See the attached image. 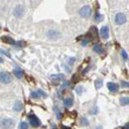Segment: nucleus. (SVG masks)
Segmentation results:
<instances>
[{
  "label": "nucleus",
  "mask_w": 129,
  "mask_h": 129,
  "mask_svg": "<svg viewBox=\"0 0 129 129\" xmlns=\"http://www.w3.org/2000/svg\"><path fill=\"white\" fill-rule=\"evenodd\" d=\"M11 81H12V78H11L9 73H7V72H1L0 73V81L2 83L7 84V83H10Z\"/></svg>",
  "instance_id": "f257e3e1"
},
{
  "label": "nucleus",
  "mask_w": 129,
  "mask_h": 129,
  "mask_svg": "<svg viewBox=\"0 0 129 129\" xmlns=\"http://www.w3.org/2000/svg\"><path fill=\"white\" fill-rule=\"evenodd\" d=\"M80 15L83 18H88L91 15V8L86 5V6H83L80 9Z\"/></svg>",
  "instance_id": "f03ea898"
},
{
  "label": "nucleus",
  "mask_w": 129,
  "mask_h": 129,
  "mask_svg": "<svg viewBox=\"0 0 129 129\" xmlns=\"http://www.w3.org/2000/svg\"><path fill=\"white\" fill-rule=\"evenodd\" d=\"M115 23L117 24V25H123L125 22H126V16H125V14L124 13H117L116 15H115Z\"/></svg>",
  "instance_id": "7ed1b4c3"
},
{
  "label": "nucleus",
  "mask_w": 129,
  "mask_h": 129,
  "mask_svg": "<svg viewBox=\"0 0 129 129\" xmlns=\"http://www.w3.org/2000/svg\"><path fill=\"white\" fill-rule=\"evenodd\" d=\"M24 12H25V10H24V7L22 5H17L16 7L14 8V10H13V14L17 18H20V17L23 16Z\"/></svg>",
  "instance_id": "20e7f679"
},
{
  "label": "nucleus",
  "mask_w": 129,
  "mask_h": 129,
  "mask_svg": "<svg viewBox=\"0 0 129 129\" xmlns=\"http://www.w3.org/2000/svg\"><path fill=\"white\" fill-rule=\"evenodd\" d=\"M13 125V120L9 118H4L1 120V127L4 129H9Z\"/></svg>",
  "instance_id": "39448f33"
},
{
  "label": "nucleus",
  "mask_w": 129,
  "mask_h": 129,
  "mask_svg": "<svg viewBox=\"0 0 129 129\" xmlns=\"http://www.w3.org/2000/svg\"><path fill=\"white\" fill-rule=\"evenodd\" d=\"M29 122H30V124L32 125L33 127H38L41 124L39 118L37 116H35V115H30L29 116Z\"/></svg>",
  "instance_id": "423d86ee"
},
{
  "label": "nucleus",
  "mask_w": 129,
  "mask_h": 129,
  "mask_svg": "<svg viewBox=\"0 0 129 129\" xmlns=\"http://www.w3.org/2000/svg\"><path fill=\"white\" fill-rule=\"evenodd\" d=\"M100 36L102 39H107L108 36H109V29L107 26H103L101 29H100Z\"/></svg>",
  "instance_id": "0eeeda50"
},
{
  "label": "nucleus",
  "mask_w": 129,
  "mask_h": 129,
  "mask_svg": "<svg viewBox=\"0 0 129 129\" xmlns=\"http://www.w3.org/2000/svg\"><path fill=\"white\" fill-rule=\"evenodd\" d=\"M46 97L47 96V94L43 91V90H41V89H39L38 91H33L32 93H31V97L32 98H39V97Z\"/></svg>",
  "instance_id": "6e6552de"
},
{
  "label": "nucleus",
  "mask_w": 129,
  "mask_h": 129,
  "mask_svg": "<svg viewBox=\"0 0 129 129\" xmlns=\"http://www.w3.org/2000/svg\"><path fill=\"white\" fill-rule=\"evenodd\" d=\"M48 37L50 39H58L60 37V32L57 30H50L48 32Z\"/></svg>",
  "instance_id": "1a4fd4ad"
},
{
  "label": "nucleus",
  "mask_w": 129,
  "mask_h": 129,
  "mask_svg": "<svg viewBox=\"0 0 129 129\" xmlns=\"http://www.w3.org/2000/svg\"><path fill=\"white\" fill-rule=\"evenodd\" d=\"M107 87H108V89H109L110 91H112V92H115V91L118 90V84H116V83H114V82H108V83H107Z\"/></svg>",
  "instance_id": "9d476101"
},
{
  "label": "nucleus",
  "mask_w": 129,
  "mask_h": 129,
  "mask_svg": "<svg viewBox=\"0 0 129 129\" xmlns=\"http://www.w3.org/2000/svg\"><path fill=\"white\" fill-rule=\"evenodd\" d=\"M13 74H14V76L16 77L17 79H22L23 75H24V73H23V71L21 69H15L13 71Z\"/></svg>",
  "instance_id": "9b49d317"
},
{
  "label": "nucleus",
  "mask_w": 129,
  "mask_h": 129,
  "mask_svg": "<svg viewBox=\"0 0 129 129\" xmlns=\"http://www.w3.org/2000/svg\"><path fill=\"white\" fill-rule=\"evenodd\" d=\"M73 103H74V100H73V98H72V97H67V98H64V106L70 107V106H72V105H73Z\"/></svg>",
  "instance_id": "f8f14e48"
},
{
  "label": "nucleus",
  "mask_w": 129,
  "mask_h": 129,
  "mask_svg": "<svg viewBox=\"0 0 129 129\" xmlns=\"http://www.w3.org/2000/svg\"><path fill=\"white\" fill-rule=\"evenodd\" d=\"M1 39H2V41H4L5 43H8V44H12V45H14V44H15V41H14L12 38L8 37V36H4V37H2Z\"/></svg>",
  "instance_id": "ddd939ff"
},
{
  "label": "nucleus",
  "mask_w": 129,
  "mask_h": 129,
  "mask_svg": "<svg viewBox=\"0 0 129 129\" xmlns=\"http://www.w3.org/2000/svg\"><path fill=\"white\" fill-rule=\"evenodd\" d=\"M93 51H94L95 53H97V54H102L103 51H104V49H103V47H102L101 45L97 44V45H95V46L93 47Z\"/></svg>",
  "instance_id": "4468645a"
},
{
  "label": "nucleus",
  "mask_w": 129,
  "mask_h": 129,
  "mask_svg": "<svg viewBox=\"0 0 129 129\" xmlns=\"http://www.w3.org/2000/svg\"><path fill=\"white\" fill-rule=\"evenodd\" d=\"M22 108H23L22 103H21L19 100L15 101V104H14V109H15L16 111H20V110H22Z\"/></svg>",
  "instance_id": "2eb2a0df"
},
{
  "label": "nucleus",
  "mask_w": 129,
  "mask_h": 129,
  "mask_svg": "<svg viewBox=\"0 0 129 129\" xmlns=\"http://www.w3.org/2000/svg\"><path fill=\"white\" fill-rule=\"evenodd\" d=\"M121 105H128L129 104V97H121L120 98Z\"/></svg>",
  "instance_id": "dca6fc26"
},
{
  "label": "nucleus",
  "mask_w": 129,
  "mask_h": 129,
  "mask_svg": "<svg viewBox=\"0 0 129 129\" xmlns=\"http://www.w3.org/2000/svg\"><path fill=\"white\" fill-rule=\"evenodd\" d=\"M102 86V80H97L95 81V87L96 88H100Z\"/></svg>",
  "instance_id": "f3484780"
},
{
  "label": "nucleus",
  "mask_w": 129,
  "mask_h": 129,
  "mask_svg": "<svg viewBox=\"0 0 129 129\" xmlns=\"http://www.w3.org/2000/svg\"><path fill=\"white\" fill-rule=\"evenodd\" d=\"M52 79H57V80H63V79H64V75H54V76H52Z\"/></svg>",
  "instance_id": "a211bd4d"
},
{
  "label": "nucleus",
  "mask_w": 129,
  "mask_h": 129,
  "mask_svg": "<svg viewBox=\"0 0 129 129\" xmlns=\"http://www.w3.org/2000/svg\"><path fill=\"white\" fill-rule=\"evenodd\" d=\"M19 129H28V123L26 122H22L19 126Z\"/></svg>",
  "instance_id": "6ab92c4d"
},
{
  "label": "nucleus",
  "mask_w": 129,
  "mask_h": 129,
  "mask_svg": "<svg viewBox=\"0 0 129 129\" xmlns=\"http://www.w3.org/2000/svg\"><path fill=\"white\" fill-rule=\"evenodd\" d=\"M121 55H122V57H123V59H124L125 61H127V60H128V55H127V53H126L124 50L121 52Z\"/></svg>",
  "instance_id": "aec40b11"
},
{
  "label": "nucleus",
  "mask_w": 129,
  "mask_h": 129,
  "mask_svg": "<svg viewBox=\"0 0 129 129\" xmlns=\"http://www.w3.org/2000/svg\"><path fill=\"white\" fill-rule=\"evenodd\" d=\"M121 85H122L123 87H127V88H129V82H127V81H121Z\"/></svg>",
  "instance_id": "412c9836"
},
{
  "label": "nucleus",
  "mask_w": 129,
  "mask_h": 129,
  "mask_svg": "<svg viewBox=\"0 0 129 129\" xmlns=\"http://www.w3.org/2000/svg\"><path fill=\"white\" fill-rule=\"evenodd\" d=\"M102 19H103V16H102V15H100V14H97L96 16H95V20H96L97 22H100Z\"/></svg>",
  "instance_id": "4be33fe9"
},
{
  "label": "nucleus",
  "mask_w": 129,
  "mask_h": 129,
  "mask_svg": "<svg viewBox=\"0 0 129 129\" xmlns=\"http://www.w3.org/2000/svg\"><path fill=\"white\" fill-rule=\"evenodd\" d=\"M88 42H89V39H84V40L81 42V45H82V46H85V45H87Z\"/></svg>",
  "instance_id": "5701e85b"
},
{
  "label": "nucleus",
  "mask_w": 129,
  "mask_h": 129,
  "mask_svg": "<svg viewBox=\"0 0 129 129\" xmlns=\"http://www.w3.org/2000/svg\"><path fill=\"white\" fill-rule=\"evenodd\" d=\"M15 44H17V46H21V47H24L26 44H25V42H17V43H15Z\"/></svg>",
  "instance_id": "b1692460"
},
{
  "label": "nucleus",
  "mask_w": 129,
  "mask_h": 129,
  "mask_svg": "<svg viewBox=\"0 0 129 129\" xmlns=\"http://www.w3.org/2000/svg\"><path fill=\"white\" fill-rule=\"evenodd\" d=\"M81 122L83 123L82 125H87V123H88V122H87V120H86L85 118H82V119H81Z\"/></svg>",
  "instance_id": "393cba45"
},
{
  "label": "nucleus",
  "mask_w": 129,
  "mask_h": 129,
  "mask_svg": "<svg viewBox=\"0 0 129 129\" xmlns=\"http://www.w3.org/2000/svg\"><path fill=\"white\" fill-rule=\"evenodd\" d=\"M1 53H2V54H4V55H6L7 57H10V55H9V54H8L7 52H5L4 50H1Z\"/></svg>",
  "instance_id": "a878e982"
},
{
  "label": "nucleus",
  "mask_w": 129,
  "mask_h": 129,
  "mask_svg": "<svg viewBox=\"0 0 129 129\" xmlns=\"http://www.w3.org/2000/svg\"><path fill=\"white\" fill-rule=\"evenodd\" d=\"M81 89H82V87H81V86H79V87L77 88V91H78V93H81Z\"/></svg>",
  "instance_id": "bb28decb"
}]
</instances>
